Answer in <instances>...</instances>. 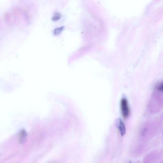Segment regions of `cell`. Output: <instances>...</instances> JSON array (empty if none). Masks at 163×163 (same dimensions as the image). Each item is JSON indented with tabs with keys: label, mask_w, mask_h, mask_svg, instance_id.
<instances>
[{
	"label": "cell",
	"mask_w": 163,
	"mask_h": 163,
	"mask_svg": "<svg viewBox=\"0 0 163 163\" xmlns=\"http://www.w3.org/2000/svg\"><path fill=\"white\" fill-rule=\"evenodd\" d=\"M122 114L124 118H127L130 114L129 108L128 106V102L126 99H122L120 103Z\"/></svg>",
	"instance_id": "1"
},
{
	"label": "cell",
	"mask_w": 163,
	"mask_h": 163,
	"mask_svg": "<svg viewBox=\"0 0 163 163\" xmlns=\"http://www.w3.org/2000/svg\"><path fill=\"white\" fill-rule=\"evenodd\" d=\"M116 122V126L119 130L121 135L124 136L126 133V127L124 122L120 118L117 119Z\"/></svg>",
	"instance_id": "2"
},
{
	"label": "cell",
	"mask_w": 163,
	"mask_h": 163,
	"mask_svg": "<svg viewBox=\"0 0 163 163\" xmlns=\"http://www.w3.org/2000/svg\"><path fill=\"white\" fill-rule=\"evenodd\" d=\"M27 133L24 129H23L19 133V140L22 143L25 142L26 141L27 137Z\"/></svg>",
	"instance_id": "3"
},
{
	"label": "cell",
	"mask_w": 163,
	"mask_h": 163,
	"mask_svg": "<svg viewBox=\"0 0 163 163\" xmlns=\"http://www.w3.org/2000/svg\"><path fill=\"white\" fill-rule=\"evenodd\" d=\"M157 89L158 91L162 92L163 90V83H160L158 84L157 86Z\"/></svg>",
	"instance_id": "4"
},
{
	"label": "cell",
	"mask_w": 163,
	"mask_h": 163,
	"mask_svg": "<svg viewBox=\"0 0 163 163\" xmlns=\"http://www.w3.org/2000/svg\"><path fill=\"white\" fill-rule=\"evenodd\" d=\"M129 163H132V162H131V161H130V162Z\"/></svg>",
	"instance_id": "5"
}]
</instances>
